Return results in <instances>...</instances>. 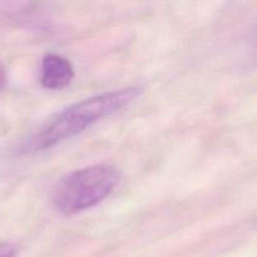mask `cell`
<instances>
[{"label":"cell","instance_id":"cell-1","mask_svg":"<svg viewBox=\"0 0 257 257\" xmlns=\"http://www.w3.org/2000/svg\"><path fill=\"white\" fill-rule=\"evenodd\" d=\"M142 90L141 87H127L93 95L69 105L40 127L24 146V151L49 150L58 143L79 135L98 120L114 114L135 102Z\"/></svg>","mask_w":257,"mask_h":257},{"label":"cell","instance_id":"cell-2","mask_svg":"<svg viewBox=\"0 0 257 257\" xmlns=\"http://www.w3.org/2000/svg\"><path fill=\"white\" fill-rule=\"evenodd\" d=\"M119 176L109 165H95L70 172L58 182L53 205L64 216L89 210L112 193Z\"/></svg>","mask_w":257,"mask_h":257},{"label":"cell","instance_id":"cell-3","mask_svg":"<svg viewBox=\"0 0 257 257\" xmlns=\"http://www.w3.org/2000/svg\"><path fill=\"white\" fill-rule=\"evenodd\" d=\"M74 78V68L67 58L47 54L40 67V83L45 89L59 90L69 85Z\"/></svg>","mask_w":257,"mask_h":257},{"label":"cell","instance_id":"cell-4","mask_svg":"<svg viewBox=\"0 0 257 257\" xmlns=\"http://www.w3.org/2000/svg\"><path fill=\"white\" fill-rule=\"evenodd\" d=\"M17 250L15 246L10 242L0 243V257H15Z\"/></svg>","mask_w":257,"mask_h":257},{"label":"cell","instance_id":"cell-5","mask_svg":"<svg viewBox=\"0 0 257 257\" xmlns=\"http://www.w3.org/2000/svg\"><path fill=\"white\" fill-rule=\"evenodd\" d=\"M4 83H5V68L3 65L2 60H0V90L3 89L4 87Z\"/></svg>","mask_w":257,"mask_h":257},{"label":"cell","instance_id":"cell-6","mask_svg":"<svg viewBox=\"0 0 257 257\" xmlns=\"http://www.w3.org/2000/svg\"><path fill=\"white\" fill-rule=\"evenodd\" d=\"M252 40H253V45H255V49H256V52H257V24H256L255 29H253Z\"/></svg>","mask_w":257,"mask_h":257}]
</instances>
